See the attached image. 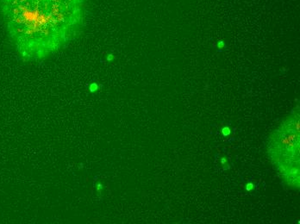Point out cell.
Listing matches in <instances>:
<instances>
[{"label": "cell", "mask_w": 300, "mask_h": 224, "mask_svg": "<svg viewBox=\"0 0 300 224\" xmlns=\"http://www.w3.org/2000/svg\"><path fill=\"white\" fill-rule=\"evenodd\" d=\"M87 0H3L7 28L28 61H42L73 41L83 28Z\"/></svg>", "instance_id": "obj_1"}, {"label": "cell", "mask_w": 300, "mask_h": 224, "mask_svg": "<svg viewBox=\"0 0 300 224\" xmlns=\"http://www.w3.org/2000/svg\"><path fill=\"white\" fill-rule=\"evenodd\" d=\"M299 108L282 119L268 140V155L283 180L292 189H299Z\"/></svg>", "instance_id": "obj_2"}, {"label": "cell", "mask_w": 300, "mask_h": 224, "mask_svg": "<svg viewBox=\"0 0 300 224\" xmlns=\"http://www.w3.org/2000/svg\"><path fill=\"white\" fill-rule=\"evenodd\" d=\"M222 133H223V134L224 136H228L231 134V130H230V128H229V127H224V128L222 129Z\"/></svg>", "instance_id": "obj_3"}, {"label": "cell", "mask_w": 300, "mask_h": 224, "mask_svg": "<svg viewBox=\"0 0 300 224\" xmlns=\"http://www.w3.org/2000/svg\"><path fill=\"white\" fill-rule=\"evenodd\" d=\"M225 47H226V45H225L224 41H218L217 48H219V50H223L225 48Z\"/></svg>", "instance_id": "obj_4"}, {"label": "cell", "mask_w": 300, "mask_h": 224, "mask_svg": "<svg viewBox=\"0 0 300 224\" xmlns=\"http://www.w3.org/2000/svg\"><path fill=\"white\" fill-rule=\"evenodd\" d=\"M254 184H252V183H248V184L246 185L247 191H254Z\"/></svg>", "instance_id": "obj_5"}, {"label": "cell", "mask_w": 300, "mask_h": 224, "mask_svg": "<svg viewBox=\"0 0 300 224\" xmlns=\"http://www.w3.org/2000/svg\"><path fill=\"white\" fill-rule=\"evenodd\" d=\"M221 163H222L223 166H225L226 163H227V159H226V158H222V159H221Z\"/></svg>", "instance_id": "obj_6"}]
</instances>
